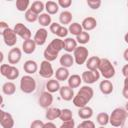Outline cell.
<instances>
[{"label": "cell", "instance_id": "cell-1", "mask_svg": "<svg viewBox=\"0 0 128 128\" xmlns=\"http://www.w3.org/2000/svg\"><path fill=\"white\" fill-rule=\"evenodd\" d=\"M63 49H64V40H62L60 38H55L48 44L47 48L43 52V56H44L45 60H47L49 62L55 61L57 59L60 51H62Z\"/></svg>", "mask_w": 128, "mask_h": 128}, {"label": "cell", "instance_id": "cell-2", "mask_svg": "<svg viewBox=\"0 0 128 128\" xmlns=\"http://www.w3.org/2000/svg\"><path fill=\"white\" fill-rule=\"evenodd\" d=\"M94 96V90L90 86H83L77 92L75 97L73 98V104L77 108H82L88 105V103L92 100Z\"/></svg>", "mask_w": 128, "mask_h": 128}, {"label": "cell", "instance_id": "cell-3", "mask_svg": "<svg viewBox=\"0 0 128 128\" xmlns=\"http://www.w3.org/2000/svg\"><path fill=\"white\" fill-rule=\"evenodd\" d=\"M126 118H127V111L124 108L118 107V108H115L112 111V113L110 114L109 123L113 127L118 128V127H120L124 124Z\"/></svg>", "mask_w": 128, "mask_h": 128}, {"label": "cell", "instance_id": "cell-4", "mask_svg": "<svg viewBox=\"0 0 128 128\" xmlns=\"http://www.w3.org/2000/svg\"><path fill=\"white\" fill-rule=\"evenodd\" d=\"M98 71L104 77V79H107V80L113 78L115 76V73H116L114 65L107 58H101V62H100Z\"/></svg>", "mask_w": 128, "mask_h": 128}, {"label": "cell", "instance_id": "cell-5", "mask_svg": "<svg viewBox=\"0 0 128 128\" xmlns=\"http://www.w3.org/2000/svg\"><path fill=\"white\" fill-rule=\"evenodd\" d=\"M36 81L31 75H24L20 80V89L25 94L33 93L36 90Z\"/></svg>", "mask_w": 128, "mask_h": 128}, {"label": "cell", "instance_id": "cell-6", "mask_svg": "<svg viewBox=\"0 0 128 128\" xmlns=\"http://www.w3.org/2000/svg\"><path fill=\"white\" fill-rule=\"evenodd\" d=\"M0 73L8 80H16L19 77V69L10 64H1L0 66Z\"/></svg>", "mask_w": 128, "mask_h": 128}, {"label": "cell", "instance_id": "cell-7", "mask_svg": "<svg viewBox=\"0 0 128 128\" xmlns=\"http://www.w3.org/2000/svg\"><path fill=\"white\" fill-rule=\"evenodd\" d=\"M89 56V51L85 46H78L76 50L73 52V57L75 60V63L78 65H83L87 62Z\"/></svg>", "mask_w": 128, "mask_h": 128}, {"label": "cell", "instance_id": "cell-8", "mask_svg": "<svg viewBox=\"0 0 128 128\" xmlns=\"http://www.w3.org/2000/svg\"><path fill=\"white\" fill-rule=\"evenodd\" d=\"M39 75L42 78L45 79H51L53 75H55V72L53 70L51 62L47 60H43L40 64V69H39Z\"/></svg>", "mask_w": 128, "mask_h": 128}, {"label": "cell", "instance_id": "cell-9", "mask_svg": "<svg viewBox=\"0 0 128 128\" xmlns=\"http://www.w3.org/2000/svg\"><path fill=\"white\" fill-rule=\"evenodd\" d=\"M2 37H3V40H4V43L9 46V47H15L18 39H17V34L15 33L14 29H11L10 27L8 29H6L4 32L1 33Z\"/></svg>", "mask_w": 128, "mask_h": 128}, {"label": "cell", "instance_id": "cell-10", "mask_svg": "<svg viewBox=\"0 0 128 128\" xmlns=\"http://www.w3.org/2000/svg\"><path fill=\"white\" fill-rule=\"evenodd\" d=\"M13 29H14L15 33L17 34V36H19L20 38H22L24 41L31 39V36H32L31 31H30V29H29L27 26H25L23 23H16Z\"/></svg>", "mask_w": 128, "mask_h": 128}, {"label": "cell", "instance_id": "cell-11", "mask_svg": "<svg viewBox=\"0 0 128 128\" xmlns=\"http://www.w3.org/2000/svg\"><path fill=\"white\" fill-rule=\"evenodd\" d=\"M100 72L98 70L95 71H91V70H86L82 73V80L83 82H85L86 84L90 85V84H94L95 82H97L100 79Z\"/></svg>", "mask_w": 128, "mask_h": 128}, {"label": "cell", "instance_id": "cell-12", "mask_svg": "<svg viewBox=\"0 0 128 128\" xmlns=\"http://www.w3.org/2000/svg\"><path fill=\"white\" fill-rule=\"evenodd\" d=\"M0 125L2 128H13L15 125L13 116L4 110H1L0 111Z\"/></svg>", "mask_w": 128, "mask_h": 128}, {"label": "cell", "instance_id": "cell-13", "mask_svg": "<svg viewBox=\"0 0 128 128\" xmlns=\"http://www.w3.org/2000/svg\"><path fill=\"white\" fill-rule=\"evenodd\" d=\"M22 58V50L18 47H13L8 52V63L10 65H16Z\"/></svg>", "mask_w": 128, "mask_h": 128}, {"label": "cell", "instance_id": "cell-14", "mask_svg": "<svg viewBox=\"0 0 128 128\" xmlns=\"http://www.w3.org/2000/svg\"><path fill=\"white\" fill-rule=\"evenodd\" d=\"M53 103V96L52 93L48 92V91H44L41 93L39 99H38V104L40 107L44 108V109H48L51 107Z\"/></svg>", "mask_w": 128, "mask_h": 128}, {"label": "cell", "instance_id": "cell-15", "mask_svg": "<svg viewBox=\"0 0 128 128\" xmlns=\"http://www.w3.org/2000/svg\"><path fill=\"white\" fill-rule=\"evenodd\" d=\"M47 37H48V31L45 28H40L36 31L33 39L37 44V46H43L47 41Z\"/></svg>", "mask_w": 128, "mask_h": 128}, {"label": "cell", "instance_id": "cell-16", "mask_svg": "<svg viewBox=\"0 0 128 128\" xmlns=\"http://www.w3.org/2000/svg\"><path fill=\"white\" fill-rule=\"evenodd\" d=\"M60 97L64 101H71L75 97L74 90L69 86H61V89L59 91Z\"/></svg>", "mask_w": 128, "mask_h": 128}, {"label": "cell", "instance_id": "cell-17", "mask_svg": "<svg viewBox=\"0 0 128 128\" xmlns=\"http://www.w3.org/2000/svg\"><path fill=\"white\" fill-rule=\"evenodd\" d=\"M81 25L84 31H92L97 27V20L94 17H86L83 19Z\"/></svg>", "mask_w": 128, "mask_h": 128}, {"label": "cell", "instance_id": "cell-18", "mask_svg": "<svg viewBox=\"0 0 128 128\" xmlns=\"http://www.w3.org/2000/svg\"><path fill=\"white\" fill-rule=\"evenodd\" d=\"M99 89H100V91H101L102 94H104V95H110L113 92V90H114V85H113V83L110 80L104 79V80H102L100 82Z\"/></svg>", "mask_w": 128, "mask_h": 128}, {"label": "cell", "instance_id": "cell-19", "mask_svg": "<svg viewBox=\"0 0 128 128\" xmlns=\"http://www.w3.org/2000/svg\"><path fill=\"white\" fill-rule=\"evenodd\" d=\"M59 62H60L61 67H65V68L68 69V68H70L74 65L75 60H74V57L70 53H65L60 57Z\"/></svg>", "mask_w": 128, "mask_h": 128}, {"label": "cell", "instance_id": "cell-20", "mask_svg": "<svg viewBox=\"0 0 128 128\" xmlns=\"http://www.w3.org/2000/svg\"><path fill=\"white\" fill-rule=\"evenodd\" d=\"M23 69L27 75H33L38 71V64L34 60H27L23 65Z\"/></svg>", "mask_w": 128, "mask_h": 128}, {"label": "cell", "instance_id": "cell-21", "mask_svg": "<svg viewBox=\"0 0 128 128\" xmlns=\"http://www.w3.org/2000/svg\"><path fill=\"white\" fill-rule=\"evenodd\" d=\"M36 46L37 44L35 43L34 39H29V40H26V41H23V44H22V51L25 53V54H32L35 52L36 50Z\"/></svg>", "mask_w": 128, "mask_h": 128}, {"label": "cell", "instance_id": "cell-22", "mask_svg": "<svg viewBox=\"0 0 128 128\" xmlns=\"http://www.w3.org/2000/svg\"><path fill=\"white\" fill-rule=\"evenodd\" d=\"M100 62H101V58L98 57V56H92V57H89L88 60H87V62H86L87 70H91V71L98 70L99 65H100Z\"/></svg>", "mask_w": 128, "mask_h": 128}, {"label": "cell", "instance_id": "cell-23", "mask_svg": "<svg viewBox=\"0 0 128 128\" xmlns=\"http://www.w3.org/2000/svg\"><path fill=\"white\" fill-rule=\"evenodd\" d=\"M70 77V73L69 70L65 67H59L56 71H55V79L60 81H67L68 78Z\"/></svg>", "mask_w": 128, "mask_h": 128}, {"label": "cell", "instance_id": "cell-24", "mask_svg": "<svg viewBox=\"0 0 128 128\" xmlns=\"http://www.w3.org/2000/svg\"><path fill=\"white\" fill-rule=\"evenodd\" d=\"M78 47V43L76 41V39L74 38H66L64 40V50L67 52V53H72L76 50V48Z\"/></svg>", "mask_w": 128, "mask_h": 128}, {"label": "cell", "instance_id": "cell-25", "mask_svg": "<svg viewBox=\"0 0 128 128\" xmlns=\"http://www.w3.org/2000/svg\"><path fill=\"white\" fill-rule=\"evenodd\" d=\"M60 115H61V109L56 107H50L47 109L45 117L48 121H53L57 118H60Z\"/></svg>", "mask_w": 128, "mask_h": 128}, {"label": "cell", "instance_id": "cell-26", "mask_svg": "<svg viewBox=\"0 0 128 128\" xmlns=\"http://www.w3.org/2000/svg\"><path fill=\"white\" fill-rule=\"evenodd\" d=\"M46 89L48 92L50 93H56V92H59L60 89H61V86H60V82L56 79H49L46 83Z\"/></svg>", "mask_w": 128, "mask_h": 128}, {"label": "cell", "instance_id": "cell-27", "mask_svg": "<svg viewBox=\"0 0 128 128\" xmlns=\"http://www.w3.org/2000/svg\"><path fill=\"white\" fill-rule=\"evenodd\" d=\"M78 116L83 120H89L93 116V109L91 107H89V106H85V107L79 108Z\"/></svg>", "mask_w": 128, "mask_h": 128}, {"label": "cell", "instance_id": "cell-28", "mask_svg": "<svg viewBox=\"0 0 128 128\" xmlns=\"http://www.w3.org/2000/svg\"><path fill=\"white\" fill-rule=\"evenodd\" d=\"M72 19H73V15L70 11H63L59 15V22L60 24H62V26L70 25L72 23Z\"/></svg>", "mask_w": 128, "mask_h": 128}, {"label": "cell", "instance_id": "cell-29", "mask_svg": "<svg viewBox=\"0 0 128 128\" xmlns=\"http://www.w3.org/2000/svg\"><path fill=\"white\" fill-rule=\"evenodd\" d=\"M82 81H83V80H82V77H80V75H77V74L70 75V77H69L68 80H67L68 86L71 87L72 89H75V88L80 87Z\"/></svg>", "mask_w": 128, "mask_h": 128}, {"label": "cell", "instance_id": "cell-30", "mask_svg": "<svg viewBox=\"0 0 128 128\" xmlns=\"http://www.w3.org/2000/svg\"><path fill=\"white\" fill-rule=\"evenodd\" d=\"M2 92H3V94H5L7 96L14 95L16 92V85L11 81L5 82L2 86Z\"/></svg>", "mask_w": 128, "mask_h": 128}, {"label": "cell", "instance_id": "cell-31", "mask_svg": "<svg viewBox=\"0 0 128 128\" xmlns=\"http://www.w3.org/2000/svg\"><path fill=\"white\" fill-rule=\"evenodd\" d=\"M45 10L49 15H55L59 11V5L55 1H47L45 3Z\"/></svg>", "mask_w": 128, "mask_h": 128}, {"label": "cell", "instance_id": "cell-32", "mask_svg": "<svg viewBox=\"0 0 128 128\" xmlns=\"http://www.w3.org/2000/svg\"><path fill=\"white\" fill-rule=\"evenodd\" d=\"M38 23L43 27H50V25L52 24V19H51V16L48 14V13H42L39 15V18H38Z\"/></svg>", "mask_w": 128, "mask_h": 128}, {"label": "cell", "instance_id": "cell-33", "mask_svg": "<svg viewBox=\"0 0 128 128\" xmlns=\"http://www.w3.org/2000/svg\"><path fill=\"white\" fill-rule=\"evenodd\" d=\"M68 30H69V33H71L72 35H74V36H76V37L84 31L83 28H82V25L79 24V23H77V22L71 23V24L69 25V27H68Z\"/></svg>", "mask_w": 128, "mask_h": 128}, {"label": "cell", "instance_id": "cell-34", "mask_svg": "<svg viewBox=\"0 0 128 128\" xmlns=\"http://www.w3.org/2000/svg\"><path fill=\"white\" fill-rule=\"evenodd\" d=\"M30 9L33 12H35L37 15H40L43 13V11L45 9V4L42 1H34V2H32Z\"/></svg>", "mask_w": 128, "mask_h": 128}, {"label": "cell", "instance_id": "cell-35", "mask_svg": "<svg viewBox=\"0 0 128 128\" xmlns=\"http://www.w3.org/2000/svg\"><path fill=\"white\" fill-rule=\"evenodd\" d=\"M109 119H110V115L108 113H106V112H101L96 117L97 123L100 126H106L109 123Z\"/></svg>", "mask_w": 128, "mask_h": 128}, {"label": "cell", "instance_id": "cell-36", "mask_svg": "<svg viewBox=\"0 0 128 128\" xmlns=\"http://www.w3.org/2000/svg\"><path fill=\"white\" fill-rule=\"evenodd\" d=\"M30 1L29 0H17L16 1V9L19 12H26L29 10Z\"/></svg>", "mask_w": 128, "mask_h": 128}, {"label": "cell", "instance_id": "cell-37", "mask_svg": "<svg viewBox=\"0 0 128 128\" xmlns=\"http://www.w3.org/2000/svg\"><path fill=\"white\" fill-rule=\"evenodd\" d=\"M59 119L62 122H67V121L73 120V113H72V111L70 109H68V108L62 109L61 110V115H60Z\"/></svg>", "mask_w": 128, "mask_h": 128}, {"label": "cell", "instance_id": "cell-38", "mask_svg": "<svg viewBox=\"0 0 128 128\" xmlns=\"http://www.w3.org/2000/svg\"><path fill=\"white\" fill-rule=\"evenodd\" d=\"M76 41H77V43H79V44H81L83 46V45L87 44L90 41V34L88 32H86V31H83L81 34H79L76 37Z\"/></svg>", "mask_w": 128, "mask_h": 128}, {"label": "cell", "instance_id": "cell-39", "mask_svg": "<svg viewBox=\"0 0 128 128\" xmlns=\"http://www.w3.org/2000/svg\"><path fill=\"white\" fill-rule=\"evenodd\" d=\"M25 19H26V21H28V22H30V23H34V22H36V21H38V18H39V15H37L35 12H33L31 9H29V10H27L26 12H25Z\"/></svg>", "mask_w": 128, "mask_h": 128}, {"label": "cell", "instance_id": "cell-40", "mask_svg": "<svg viewBox=\"0 0 128 128\" xmlns=\"http://www.w3.org/2000/svg\"><path fill=\"white\" fill-rule=\"evenodd\" d=\"M87 5L92 9V10H97L100 8L102 1L101 0H87Z\"/></svg>", "mask_w": 128, "mask_h": 128}, {"label": "cell", "instance_id": "cell-41", "mask_svg": "<svg viewBox=\"0 0 128 128\" xmlns=\"http://www.w3.org/2000/svg\"><path fill=\"white\" fill-rule=\"evenodd\" d=\"M77 128H95V123L91 120H83Z\"/></svg>", "mask_w": 128, "mask_h": 128}, {"label": "cell", "instance_id": "cell-42", "mask_svg": "<svg viewBox=\"0 0 128 128\" xmlns=\"http://www.w3.org/2000/svg\"><path fill=\"white\" fill-rule=\"evenodd\" d=\"M68 33H69L68 28H66L65 26H61V27H60V29H59V31L57 32L56 36H57L58 38H60V39H61V38H65V37H67Z\"/></svg>", "mask_w": 128, "mask_h": 128}, {"label": "cell", "instance_id": "cell-43", "mask_svg": "<svg viewBox=\"0 0 128 128\" xmlns=\"http://www.w3.org/2000/svg\"><path fill=\"white\" fill-rule=\"evenodd\" d=\"M61 26H62L61 24H59V23H57V22H53V23L50 25V27H49L50 32H51L52 34L56 35V34H57V32L59 31V29H60V27H61Z\"/></svg>", "mask_w": 128, "mask_h": 128}, {"label": "cell", "instance_id": "cell-44", "mask_svg": "<svg viewBox=\"0 0 128 128\" xmlns=\"http://www.w3.org/2000/svg\"><path fill=\"white\" fill-rule=\"evenodd\" d=\"M30 128H45V123L41 120H34L31 123Z\"/></svg>", "mask_w": 128, "mask_h": 128}, {"label": "cell", "instance_id": "cell-45", "mask_svg": "<svg viewBox=\"0 0 128 128\" xmlns=\"http://www.w3.org/2000/svg\"><path fill=\"white\" fill-rule=\"evenodd\" d=\"M57 3L59 5V7H61V8H69L72 5L71 0H59Z\"/></svg>", "mask_w": 128, "mask_h": 128}, {"label": "cell", "instance_id": "cell-46", "mask_svg": "<svg viewBox=\"0 0 128 128\" xmlns=\"http://www.w3.org/2000/svg\"><path fill=\"white\" fill-rule=\"evenodd\" d=\"M59 128H75V122H74V120L63 122Z\"/></svg>", "mask_w": 128, "mask_h": 128}, {"label": "cell", "instance_id": "cell-47", "mask_svg": "<svg viewBox=\"0 0 128 128\" xmlns=\"http://www.w3.org/2000/svg\"><path fill=\"white\" fill-rule=\"evenodd\" d=\"M9 28V26H8V24L6 23V22H4V21H1L0 22V33H2V32H4L6 29H8Z\"/></svg>", "mask_w": 128, "mask_h": 128}, {"label": "cell", "instance_id": "cell-48", "mask_svg": "<svg viewBox=\"0 0 128 128\" xmlns=\"http://www.w3.org/2000/svg\"><path fill=\"white\" fill-rule=\"evenodd\" d=\"M122 74H123V76L125 78L128 77V64H125L123 66V68H122Z\"/></svg>", "mask_w": 128, "mask_h": 128}, {"label": "cell", "instance_id": "cell-49", "mask_svg": "<svg viewBox=\"0 0 128 128\" xmlns=\"http://www.w3.org/2000/svg\"><path fill=\"white\" fill-rule=\"evenodd\" d=\"M45 128H57V127L52 121H48L47 123H45Z\"/></svg>", "mask_w": 128, "mask_h": 128}, {"label": "cell", "instance_id": "cell-50", "mask_svg": "<svg viewBox=\"0 0 128 128\" xmlns=\"http://www.w3.org/2000/svg\"><path fill=\"white\" fill-rule=\"evenodd\" d=\"M123 58H124V60H125L126 62H128V48L124 51V53H123Z\"/></svg>", "mask_w": 128, "mask_h": 128}, {"label": "cell", "instance_id": "cell-51", "mask_svg": "<svg viewBox=\"0 0 128 128\" xmlns=\"http://www.w3.org/2000/svg\"><path fill=\"white\" fill-rule=\"evenodd\" d=\"M123 88H125V89H128V77L124 79V87H123Z\"/></svg>", "mask_w": 128, "mask_h": 128}, {"label": "cell", "instance_id": "cell-52", "mask_svg": "<svg viewBox=\"0 0 128 128\" xmlns=\"http://www.w3.org/2000/svg\"><path fill=\"white\" fill-rule=\"evenodd\" d=\"M124 40H125V42L128 44V31L126 32V34H125V36H124Z\"/></svg>", "mask_w": 128, "mask_h": 128}, {"label": "cell", "instance_id": "cell-53", "mask_svg": "<svg viewBox=\"0 0 128 128\" xmlns=\"http://www.w3.org/2000/svg\"><path fill=\"white\" fill-rule=\"evenodd\" d=\"M125 110L128 112V102H127V103H126V105H125Z\"/></svg>", "mask_w": 128, "mask_h": 128}, {"label": "cell", "instance_id": "cell-54", "mask_svg": "<svg viewBox=\"0 0 128 128\" xmlns=\"http://www.w3.org/2000/svg\"><path fill=\"white\" fill-rule=\"evenodd\" d=\"M99 128H104V126H100V127H99Z\"/></svg>", "mask_w": 128, "mask_h": 128}, {"label": "cell", "instance_id": "cell-55", "mask_svg": "<svg viewBox=\"0 0 128 128\" xmlns=\"http://www.w3.org/2000/svg\"><path fill=\"white\" fill-rule=\"evenodd\" d=\"M127 8H128V2H127Z\"/></svg>", "mask_w": 128, "mask_h": 128}, {"label": "cell", "instance_id": "cell-56", "mask_svg": "<svg viewBox=\"0 0 128 128\" xmlns=\"http://www.w3.org/2000/svg\"><path fill=\"white\" fill-rule=\"evenodd\" d=\"M113 128H115V127H113Z\"/></svg>", "mask_w": 128, "mask_h": 128}]
</instances>
